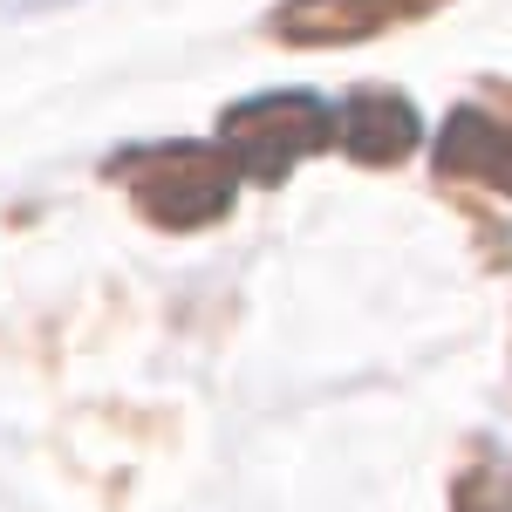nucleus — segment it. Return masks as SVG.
Masks as SVG:
<instances>
[{
	"mask_svg": "<svg viewBox=\"0 0 512 512\" xmlns=\"http://www.w3.org/2000/svg\"><path fill=\"white\" fill-rule=\"evenodd\" d=\"M437 7H451V0H280L267 28L274 41H294V48H349V41H376L390 28L431 21Z\"/></svg>",
	"mask_w": 512,
	"mask_h": 512,
	"instance_id": "7ed1b4c3",
	"label": "nucleus"
},
{
	"mask_svg": "<svg viewBox=\"0 0 512 512\" xmlns=\"http://www.w3.org/2000/svg\"><path fill=\"white\" fill-rule=\"evenodd\" d=\"M103 178L130 192V205L158 233H205L233 212L239 171L219 144H130L103 158Z\"/></svg>",
	"mask_w": 512,
	"mask_h": 512,
	"instance_id": "f257e3e1",
	"label": "nucleus"
},
{
	"mask_svg": "<svg viewBox=\"0 0 512 512\" xmlns=\"http://www.w3.org/2000/svg\"><path fill=\"white\" fill-rule=\"evenodd\" d=\"M431 171L437 185H485L512 198V117L485 103H458L431 144Z\"/></svg>",
	"mask_w": 512,
	"mask_h": 512,
	"instance_id": "39448f33",
	"label": "nucleus"
},
{
	"mask_svg": "<svg viewBox=\"0 0 512 512\" xmlns=\"http://www.w3.org/2000/svg\"><path fill=\"white\" fill-rule=\"evenodd\" d=\"M451 512H512V472L492 444H472V465L451 478Z\"/></svg>",
	"mask_w": 512,
	"mask_h": 512,
	"instance_id": "423d86ee",
	"label": "nucleus"
},
{
	"mask_svg": "<svg viewBox=\"0 0 512 512\" xmlns=\"http://www.w3.org/2000/svg\"><path fill=\"white\" fill-rule=\"evenodd\" d=\"M219 151L233 158L239 178L253 185H280L294 164L335 151V103L315 89H267L246 96L219 117Z\"/></svg>",
	"mask_w": 512,
	"mask_h": 512,
	"instance_id": "f03ea898",
	"label": "nucleus"
},
{
	"mask_svg": "<svg viewBox=\"0 0 512 512\" xmlns=\"http://www.w3.org/2000/svg\"><path fill=\"white\" fill-rule=\"evenodd\" d=\"M417 144H424L417 103L396 96V89H383V82H362V89H349V96L335 103V151H349V158L369 164V171L410 164Z\"/></svg>",
	"mask_w": 512,
	"mask_h": 512,
	"instance_id": "20e7f679",
	"label": "nucleus"
},
{
	"mask_svg": "<svg viewBox=\"0 0 512 512\" xmlns=\"http://www.w3.org/2000/svg\"><path fill=\"white\" fill-rule=\"evenodd\" d=\"M7 14H41V7H69V0H0Z\"/></svg>",
	"mask_w": 512,
	"mask_h": 512,
	"instance_id": "0eeeda50",
	"label": "nucleus"
}]
</instances>
